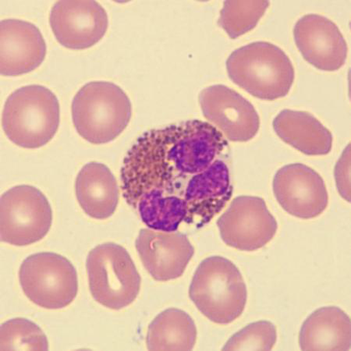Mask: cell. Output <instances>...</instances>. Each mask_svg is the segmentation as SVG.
Returning <instances> with one entry per match:
<instances>
[{"instance_id": "6da1fadb", "label": "cell", "mask_w": 351, "mask_h": 351, "mask_svg": "<svg viewBox=\"0 0 351 351\" xmlns=\"http://www.w3.org/2000/svg\"><path fill=\"white\" fill-rule=\"evenodd\" d=\"M228 143L212 123L192 120L146 132L124 158L121 186L133 208L145 199L178 197L194 176L226 157Z\"/></svg>"}, {"instance_id": "7a4b0ae2", "label": "cell", "mask_w": 351, "mask_h": 351, "mask_svg": "<svg viewBox=\"0 0 351 351\" xmlns=\"http://www.w3.org/2000/svg\"><path fill=\"white\" fill-rule=\"evenodd\" d=\"M230 80L260 99L284 98L294 81V68L280 47L256 42L234 51L226 61Z\"/></svg>"}, {"instance_id": "3957f363", "label": "cell", "mask_w": 351, "mask_h": 351, "mask_svg": "<svg viewBox=\"0 0 351 351\" xmlns=\"http://www.w3.org/2000/svg\"><path fill=\"white\" fill-rule=\"evenodd\" d=\"M72 119L77 133L94 145L116 139L132 116L131 101L117 84L93 82L84 86L72 101Z\"/></svg>"}, {"instance_id": "277c9868", "label": "cell", "mask_w": 351, "mask_h": 351, "mask_svg": "<svg viewBox=\"0 0 351 351\" xmlns=\"http://www.w3.org/2000/svg\"><path fill=\"white\" fill-rule=\"evenodd\" d=\"M58 99L42 86L32 84L16 89L5 101L2 124L10 141L25 149H38L58 131Z\"/></svg>"}, {"instance_id": "5b68a950", "label": "cell", "mask_w": 351, "mask_h": 351, "mask_svg": "<svg viewBox=\"0 0 351 351\" xmlns=\"http://www.w3.org/2000/svg\"><path fill=\"white\" fill-rule=\"evenodd\" d=\"M189 296L201 313L217 324H230L243 313L247 303L245 280L237 266L220 256L209 257L198 266Z\"/></svg>"}, {"instance_id": "8992f818", "label": "cell", "mask_w": 351, "mask_h": 351, "mask_svg": "<svg viewBox=\"0 0 351 351\" xmlns=\"http://www.w3.org/2000/svg\"><path fill=\"white\" fill-rule=\"evenodd\" d=\"M86 268L90 293L104 306L120 310L137 298L141 276L125 248L106 243L88 254Z\"/></svg>"}, {"instance_id": "52a82bcc", "label": "cell", "mask_w": 351, "mask_h": 351, "mask_svg": "<svg viewBox=\"0 0 351 351\" xmlns=\"http://www.w3.org/2000/svg\"><path fill=\"white\" fill-rule=\"evenodd\" d=\"M20 284L34 304L47 309H61L71 304L78 291L75 266L58 254H34L22 263Z\"/></svg>"}, {"instance_id": "ba28073f", "label": "cell", "mask_w": 351, "mask_h": 351, "mask_svg": "<svg viewBox=\"0 0 351 351\" xmlns=\"http://www.w3.org/2000/svg\"><path fill=\"white\" fill-rule=\"evenodd\" d=\"M1 241L26 246L41 241L53 222L52 208L35 186L20 185L1 197Z\"/></svg>"}, {"instance_id": "9c48e42d", "label": "cell", "mask_w": 351, "mask_h": 351, "mask_svg": "<svg viewBox=\"0 0 351 351\" xmlns=\"http://www.w3.org/2000/svg\"><path fill=\"white\" fill-rule=\"evenodd\" d=\"M217 223L226 245L243 252L263 247L278 228L263 198L252 196L234 198Z\"/></svg>"}, {"instance_id": "30bf717a", "label": "cell", "mask_w": 351, "mask_h": 351, "mask_svg": "<svg viewBox=\"0 0 351 351\" xmlns=\"http://www.w3.org/2000/svg\"><path fill=\"white\" fill-rule=\"evenodd\" d=\"M198 99L204 117L226 138L245 143L256 137L260 128L258 112L234 90L217 84L204 88Z\"/></svg>"}, {"instance_id": "8fae6325", "label": "cell", "mask_w": 351, "mask_h": 351, "mask_svg": "<svg viewBox=\"0 0 351 351\" xmlns=\"http://www.w3.org/2000/svg\"><path fill=\"white\" fill-rule=\"evenodd\" d=\"M277 202L291 216L309 219L326 210L329 196L321 176L302 163L290 164L280 169L274 179Z\"/></svg>"}, {"instance_id": "7c38bea8", "label": "cell", "mask_w": 351, "mask_h": 351, "mask_svg": "<svg viewBox=\"0 0 351 351\" xmlns=\"http://www.w3.org/2000/svg\"><path fill=\"white\" fill-rule=\"evenodd\" d=\"M49 24L58 42L66 48L84 49L104 38L109 19L95 1H59L49 14Z\"/></svg>"}, {"instance_id": "4fadbf2b", "label": "cell", "mask_w": 351, "mask_h": 351, "mask_svg": "<svg viewBox=\"0 0 351 351\" xmlns=\"http://www.w3.org/2000/svg\"><path fill=\"white\" fill-rule=\"evenodd\" d=\"M293 36L304 59L317 69L336 71L346 63V40L337 25L325 16L304 15L294 26Z\"/></svg>"}, {"instance_id": "5bb4252c", "label": "cell", "mask_w": 351, "mask_h": 351, "mask_svg": "<svg viewBox=\"0 0 351 351\" xmlns=\"http://www.w3.org/2000/svg\"><path fill=\"white\" fill-rule=\"evenodd\" d=\"M135 247L145 268L161 282L182 276L195 253L185 234L152 229L141 230Z\"/></svg>"}, {"instance_id": "9a60e30c", "label": "cell", "mask_w": 351, "mask_h": 351, "mask_svg": "<svg viewBox=\"0 0 351 351\" xmlns=\"http://www.w3.org/2000/svg\"><path fill=\"white\" fill-rule=\"evenodd\" d=\"M225 158H219L206 171L194 176L189 181L184 196L188 209L184 220L186 223L202 228L230 200L233 186Z\"/></svg>"}, {"instance_id": "2e32d148", "label": "cell", "mask_w": 351, "mask_h": 351, "mask_svg": "<svg viewBox=\"0 0 351 351\" xmlns=\"http://www.w3.org/2000/svg\"><path fill=\"white\" fill-rule=\"evenodd\" d=\"M47 44L32 23L5 19L0 24V72L14 77L36 70L47 56Z\"/></svg>"}, {"instance_id": "e0dca14e", "label": "cell", "mask_w": 351, "mask_h": 351, "mask_svg": "<svg viewBox=\"0 0 351 351\" xmlns=\"http://www.w3.org/2000/svg\"><path fill=\"white\" fill-rule=\"evenodd\" d=\"M77 199L84 213L96 219H106L115 213L119 202L117 180L104 164L90 162L79 172Z\"/></svg>"}, {"instance_id": "ac0fdd59", "label": "cell", "mask_w": 351, "mask_h": 351, "mask_svg": "<svg viewBox=\"0 0 351 351\" xmlns=\"http://www.w3.org/2000/svg\"><path fill=\"white\" fill-rule=\"evenodd\" d=\"M273 125L285 143L305 155L324 156L332 150L331 132L309 112L282 110L274 119Z\"/></svg>"}, {"instance_id": "d6986e66", "label": "cell", "mask_w": 351, "mask_h": 351, "mask_svg": "<svg viewBox=\"0 0 351 351\" xmlns=\"http://www.w3.org/2000/svg\"><path fill=\"white\" fill-rule=\"evenodd\" d=\"M350 317L337 307L316 310L305 320L299 335L302 350H349Z\"/></svg>"}, {"instance_id": "ffe728a7", "label": "cell", "mask_w": 351, "mask_h": 351, "mask_svg": "<svg viewBox=\"0 0 351 351\" xmlns=\"http://www.w3.org/2000/svg\"><path fill=\"white\" fill-rule=\"evenodd\" d=\"M197 339L195 322L185 311L171 308L152 321L147 334L149 350H191Z\"/></svg>"}, {"instance_id": "44dd1931", "label": "cell", "mask_w": 351, "mask_h": 351, "mask_svg": "<svg viewBox=\"0 0 351 351\" xmlns=\"http://www.w3.org/2000/svg\"><path fill=\"white\" fill-rule=\"evenodd\" d=\"M269 5L268 1H226L218 25L236 39L256 27Z\"/></svg>"}, {"instance_id": "7402d4cb", "label": "cell", "mask_w": 351, "mask_h": 351, "mask_svg": "<svg viewBox=\"0 0 351 351\" xmlns=\"http://www.w3.org/2000/svg\"><path fill=\"white\" fill-rule=\"evenodd\" d=\"M1 350H48L47 336L36 324L22 318L5 322L0 330Z\"/></svg>"}, {"instance_id": "603a6c76", "label": "cell", "mask_w": 351, "mask_h": 351, "mask_svg": "<svg viewBox=\"0 0 351 351\" xmlns=\"http://www.w3.org/2000/svg\"><path fill=\"white\" fill-rule=\"evenodd\" d=\"M276 326L268 321L249 324L234 334L223 347V350H270L276 342Z\"/></svg>"}]
</instances>
